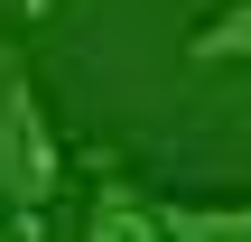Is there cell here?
I'll return each instance as SVG.
<instances>
[{"mask_svg":"<svg viewBox=\"0 0 251 242\" xmlns=\"http://www.w3.org/2000/svg\"><path fill=\"white\" fill-rule=\"evenodd\" d=\"M158 233L168 242H251L242 196H158Z\"/></svg>","mask_w":251,"mask_h":242,"instance_id":"7a4b0ae2","label":"cell"},{"mask_svg":"<svg viewBox=\"0 0 251 242\" xmlns=\"http://www.w3.org/2000/svg\"><path fill=\"white\" fill-rule=\"evenodd\" d=\"M56 187H65V149H56V121L37 103V75L19 47H0V196H9L19 233H37Z\"/></svg>","mask_w":251,"mask_h":242,"instance_id":"6da1fadb","label":"cell"},{"mask_svg":"<svg viewBox=\"0 0 251 242\" xmlns=\"http://www.w3.org/2000/svg\"><path fill=\"white\" fill-rule=\"evenodd\" d=\"M186 65H251V0H224L214 19H196Z\"/></svg>","mask_w":251,"mask_h":242,"instance_id":"277c9868","label":"cell"},{"mask_svg":"<svg viewBox=\"0 0 251 242\" xmlns=\"http://www.w3.org/2000/svg\"><path fill=\"white\" fill-rule=\"evenodd\" d=\"M84 242H168L158 233V196H140L130 177H102V196L84 215Z\"/></svg>","mask_w":251,"mask_h":242,"instance_id":"3957f363","label":"cell"}]
</instances>
